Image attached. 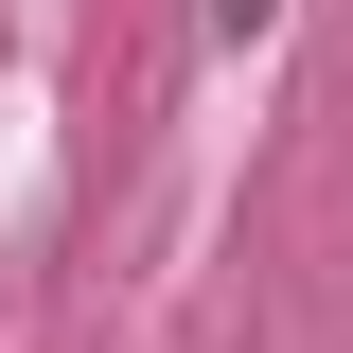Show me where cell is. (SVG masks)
Wrapping results in <instances>:
<instances>
[{"mask_svg": "<svg viewBox=\"0 0 353 353\" xmlns=\"http://www.w3.org/2000/svg\"><path fill=\"white\" fill-rule=\"evenodd\" d=\"M265 18H283V0H212V36H265Z\"/></svg>", "mask_w": 353, "mask_h": 353, "instance_id": "obj_1", "label": "cell"}]
</instances>
